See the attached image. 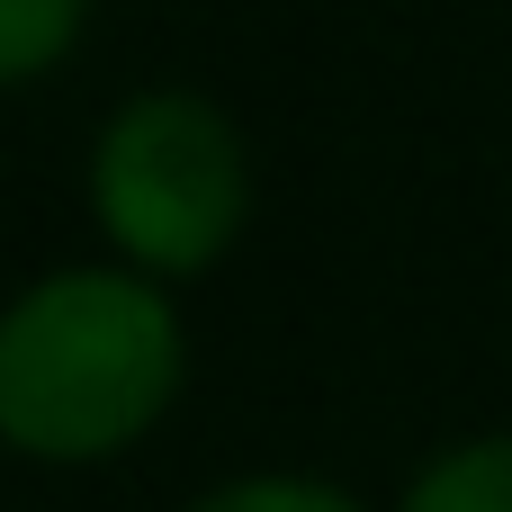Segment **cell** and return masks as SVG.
Masks as SVG:
<instances>
[{
  "mask_svg": "<svg viewBox=\"0 0 512 512\" xmlns=\"http://www.w3.org/2000/svg\"><path fill=\"white\" fill-rule=\"evenodd\" d=\"M180 387V315L135 270H54L0 306V441L99 459Z\"/></svg>",
  "mask_w": 512,
  "mask_h": 512,
  "instance_id": "obj_1",
  "label": "cell"
},
{
  "mask_svg": "<svg viewBox=\"0 0 512 512\" xmlns=\"http://www.w3.org/2000/svg\"><path fill=\"white\" fill-rule=\"evenodd\" d=\"M90 207L108 243L144 270H207L243 207H252V162L243 135L216 99L198 90H144L99 126L90 153Z\"/></svg>",
  "mask_w": 512,
  "mask_h": 512,
  "instance_id": "obj_2",
  "label": "cell"
},
{
  "mask_svg": "<svg viewBox=\"0 0 512 512\" xmlns=\"http://www.w3.org/2000/svg\"><path fill=\"white\" fill-rule=\"evenodd\" d=\"M396 512H512V432H486V441H459L441 450Z\"/></svg>",
  "mask_w": 512,
  "mask_h": 512,
  "instance_id": "obj_3",
  "label": "cell"
},
{
  "mask_svg": "<svg viewBox=\"0 0 512 512\" xmlns=\"http://www.w3.org/2000/svg\"><path fill=\"white\" fill-rule=\"evenodd\" d=\"M81 9L90 0H0V90L45 72L72 36H81Z\"/></svg>",
  "mask_w": 512,
  "mask_h": 512,
  "instance_id": "obj_4",
  "label": "cell"
},
{
  "mask_svg": "<svg viewBox=\"0 0 512 512\" xmlns=\"http://www.w3.org/2000/svg\"><path fill=\"white\" fill-rule=\"evenodd\" d=\"M189 512H360V504L324 477H234V486L198 495Z\"/></svg>",
  "mask_w": 512,
  "mask_h": 512,
  "instance_id": "obj_5",
  "label": "cell"
}]
</instances>
